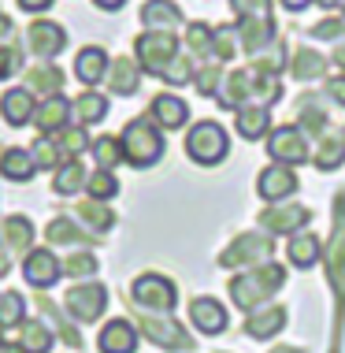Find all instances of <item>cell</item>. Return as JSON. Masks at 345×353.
Segmentation results:
<instances>
[{"mask_svg":"<svg viewBox=\"0 0 345 353\" xmlns=\"http://www.w3.org/2000/svg\"><path fill=\"white\" fill-rule=\"evenodd\" d=\"M0 346H4V339H0Z\"/></svg>","mask_w":345,"mask_h":353,"instance_id":"obj_60","label":"cell"},{"mask_svg":"<svg viewBox=\"0 0 345 353\" xmlns=\"http://www.w3.org/2000/svg\"><path fill=\"white\" fill-rule=\"evenodd\" d=\"M93 4H97L101 12H119V8L127 4V0H93Z\"/></svg>","mask_w":345,"mask_h":353,"instance_id":"obj_52","label":"cell"},{"mask_svg":"<svg viewBox=\"0 0 345 353\" xmlns=\"http://www.w3.org/2000/svg\"><path fill=\"white\" fill-rule=\"evenodd\" d=\"M49 138H56V145L63 149V157H67V160L79 157V152H85V149L93 145L90 134H85V127H79V123H74V127H63L60 134H49Z\"/></svg>","mask_w":345,"mask_h":353,"instance_id":"obj_37","label":"cell"},{"mask_svg":"<svg viewBox=\"0 0 345 353\" xmlns=\"http://www.w3.org/2000/svg\"><path fill=\"white\" fill-rule=\"evenodd\" d=\"M253 82H256L253 68H245V71H230L227 79H223V85H219L216 101L223 104L227 112H238V108H245V104L253 101Z\"/></svg>","mask_w":345,"mask_h":353,"instance_id":"obj_15","label":"cell"},{"mask_svg":"<svg viewBox=\"0 0 345 353\" xmlns=\"http://www.w3.org/2000/svg\"><path fill=\"white\" fill-rule=\"evenodd\" d=\"M37 171V160L30 149L23 145H8L4 152H0V175L12 179V183H26V179H34Z\"/></svg>","mask_w":345,"mask_h":353,"instance_id":"obj_23","label":"cell"},{"mask_svg":"<svg viewBox=\"0 0 345 353\" xmlns=\"http://www.w3.org/2000/svg\"><path fill=\"white\" fill-rule=\"evenodd\" d=\"M312 0H282V8H290V12H301V8H309Z\"/></svg>","mask_w":345,"mask_h":353,"instance_id":"obj_54","label":"cell"},{"mask_svg":"<svg viewBox=\"0 0 345 353\" xmlns=\"http://www.w3.org/2000/svg\"><path fill=\"white\" fill-rule=\"evenodd\" d=\"M34 112H37V101L26 85H12V90L0 97V116H4L8 127H26V123H34Z\"/></svg>","mask_w":345,"mask_h":353,"instance_id":"obj_16","label":"cell"},{"mask_svg":"<svg viewBox=\"0 0 345 353\" xmlns=\"http://www.w3.org/2000/svg\"><path fill=\"white\" fill-rule=\"evenodd\" d=\"M26 90L30 93H41L45 101L49 97H60V90H63V71L56 68V63H37V68L26 74Z\"/></svg>","mask_w":345,"mask_h":353,"instance_id":"obj_29","label":"cell"},{"mask_svg":"<svg viewBox=\"0 0 345 353\" xmlns=\"http://www.w3.org/2000/svg\"><path fill=\"white\" fill-rule=\"evenodd\" d=\"M34 127L41 130V134H60L63 127H71V101L63 97H49V101H41L37 104V112H34Z\"/></svg>","mask_w":345,"mask_h":353,"instance_id":"obj_18","label":"cell"},{"mask_svg":"<svg viewBox=\"0 0 345 353\" xmlns=\"http://www.w3.org/2000/svg\"><path fill=\"white\" fill-rule=\"evenodd\" d=\"M320 253H323V245L312 231H297V234H290V242H286V261H290L293 268H312V264L320 261Z\"/></svg>","mask_w":345,"mask_h":353,"instance_id":"obj_27","label":"cell"},{"mask_svg":"<svg viewBox=\"0 0 345 353\" xmlns=\"http://www.w3.org/2000/svg\"><path fill=\"white\" fill-rule=\"evenodd\" d=\"M23 275H26V283H30V286L45 290V286H52L63 275V264L56 261L52 250H30L23 256Z\"/></svg>","mask_w":345,"mask_h":353,"instance_id":"obj_14","label":"cell"},{"mask_svg":"<svg viewBox=\"0 0 345 353\" xmlns=\"http://www.w3.org/2000/svg\"><path fill=\"white\" fill-rule=\"evenodd\" d=\"M327 279L338 294V305H345V201L334 208V234L327 245Z\"/></svg>","mask_w":345,"mask_h":353,"instance_id":"obj_9","label":"cell"},{"mask_svg":"<svg viewBox=\"0 0 345 353\" xmlns=\"http://www.w3.org/2000/svg\"><path fill=\"white\" fill-rule=\"evenodd\" d=\"M97 272V256L93 253H74L63 261V275H79V279H85V275Z\"/></svg>","mask_w":345,"mask_h":353,"instance_id":"obj_46","label":"cell"},{"mask_svg":"<svg viewBox=\"0 0 345 353\" xmlns=\"http://www.w3.org/2000/svg\"><path fill=\"white\" fill-rule=\"evenodd\" d=\"M34 160H37V168H49V171H56V168H60L67 157H63V149L56 145V138L45 134V138L34 145Z\"/></svg>","mask_w":345,"mask_h":353,"instance_id":"obj_43","label":"cell"},{"mask_svg":"<svg viewBox=\"0 0 345 353\" xmlns=\"http://www.w3.org/2000/svg\"><path fill=\"white\" fill-rule=\"evenodd\" d=\"M23 323H26V301H23V294L4 290V294H0V331L23 327Z\"/></svg>","mask_w":345,"mask_h":353,"instance_id":"obj_34","label":"cell"},{"mask_svg":"<svg viewBox=\"0 0 345 353\" xmlns=\"http://www.w3.org/2000/svg\"><path fill=\"white\" fill-rule=\"evenodd\" d=\"M141 23H145L149 30L175 34L186 19H182V8L175 4V0H145V8H141Z\"/></svg>","mask_w":345,"mask_h":353,"instance_id":"obj_20","label":"cell"},{"mask_svg":"<svg viewBox=\"0 0 345 353\" xmlns=\"http://www.w3.org/2000/svg\"><path fill=\"white\" fill-rule=\"evenodd\" d=\"M271 234H242L230 250H223V256H219V264L223 268H242V264H249V268H256V264L271 261Z\"/></svg>","mask_w":345,"mask_h":353,"instance_id":"obj_8","label":"cell"},{"mask_svg":"<svg viewBox=\"0 0 345 353\" xmlns=\"http://www.w3.org/2000/svg\"><path fill=\"white\" fill-rule=\"evenodd\" d=\"M0 234L8 238V245L19 253H30V242H34V223L26 216H8L4 227H0Z\"/></svg>","mask_w":345,"mask_h":353,"instance_id":"obj_32","label":"cell"},{"mask_svg":"<svg viewBox=\"0 0 345 353\" xmlns=\"http://www.w3.org/2000/svg\"><path fill=\"white\" fill-rule=\"evenodd\" d=\"M63 305L79 323H93V320L104 316V309H108V290H104L101 283H79V286L67 290Z\"/></svg>","mask_w":345,"mask_h":353,"instance_id":"obj_7","label":"cell"},{"mask_svg":"<svg viewBox=\"0 0 345 353\" xmlns=\"http://www.w3.org/2000/svg\"><path fill=\"white\" fill-rule=\"evenodd\" d=\"M90 149H93V157H97V168H104V171H112V168L123 164V141L119 138L104 134V138L93 141Z\"/></svg>","mask_w":345,"mask_h":353,"instance_id":"obj_38","label":"cell"},{"mask_svg":"<svg viewBox=\"0 0 345 353\" xmlns=\"http://www.w3.org/2000/svg\"><path fill=\"white\" fill-rule=\"evenodd\" d=\"M45 234H49V242H52V245H74V242H82V238H85L79 227L71 223V219H52Z\"/></svg>","mask_w":345,"mask_h":353,"instance_id":"obj_45","label":"cell"},{"mask_svg":"<svg viewBox=\"0 0 345 353\" xmlns=\"http://www.w3.org/2000/svg\"><path fill=\"white\" fill-rule=\"evenodd\" d=\"M342 23H345V0H342Z\"/></svg>","mask_w":345,"mask_h":353,"instance_id":"obj_57","label":"cell"},{"mask_svg":"<svg viewBox=\"0 0 345 353\" xmlns=\"http://www.w3.org/2000/svg\"><path fill=\"white\" fill-rule=\"evenodd\" d=\"M85 179H90V171L79 164V157H71V160H63V164L56 168L52 190H56V194H63V197H71V194H79V190L85 186Z\"/></svg>","mask_w":345,"mask_h":353,"instance_id":"obj_30","label":"cell"},{"mask_svg":"<svg viewBox=\"0 0 345 353\" xmlns=\"http://www.w3.org/2000/svg\"><path fill=\"white\" fill-rule=\"evenodd\" d=\"M275 353H297V350H275Z\"/></svg>","mask_w":345,"mask_h":353,"instance_id":"obj_58","label":"cell"},{"mask_svg":"<svg viewBox=\"0 0 345 353\" xmlns=\"http://www.w3.org/2000/svg\"><path fill=\"white\" fill-rule=\"evenodd\" d=\"M342 160H345V145H342V134L338 138H320V145H312V164L320 168V171H334V168H342Z\"/></svg>","mask_w":345,"mask_h":353,"instance_id":"obj_33","label":"cell"},{"mask_svg":"<svg viewBox=\"0 0 345 353\" xmlns=\"http://www.w3.org/2000/svg\"><path fill=\"white\" fill-rule=\"evenodd\" d=\"M230 12L238 15V23H249V19H275L271 0H230Z\"/></svg>","mask_w":345,"mask_h":353,"instance_id":"obj_42","label":"cell"},{"mask_svg":"<svg viewBox=\"0 0 345 353\" xmlns=\"http://www.w3.org/2000/svg\"><path fill=\"white\" fill-rule=\"evenodd\" d=\"M256 194H260L264 201H271V205H279V201H286V197H293V194H297V175H293V168H286V164L264 168L260 175H256Z\"/></svg>","mask_w":345,"mask_h":353,"instance_id":"obj_12","label":"cell"},{"mask_svg":"<svg viewBox=\"0 0 345 353\" xmlns=\"http://www.w3.org/2000/svg\"><path fill=\"white\" fill-rule=\"evenodd\" d=\"M67 45V30L60 23H49V19H37V23L26 26V49L41 60H52L60 56V49Z\"/></svg>","mask_w":345,"mask_h":353,"instance_id":"obj_11","label":"cell"},{"mask_svg":"<svg viewBox=\"0 0 345 353\" xmlns=\"http://www.w3.org/2000/svg\"><path fill=\"white\" fill-rule=\"evenodd\" d=\"M286 323V309L282 305H260V309L249 312V323H245V335L249 339H271L279 335Z\"/></svg>","mask_w":345,"mask_h":353,"instance_id":"obj_22","label":"cell"},{"mask_svg":"<svg viewBox=\"0 0 345 353\" xmlns=\"http://www.w3.org/2000/svg\"><path fill=\"white\" fill-rule=\"evenodd\" d=\"M304 223H312V208L304 205H271L260 212V227L267 234H297L304 231Z\"/></svg>","mask_w":345,"mask_h":353,"instance_id":"obj_10","label":"cell"},{"mask_svg":"<svg viewBox=\"0 0 345 353\" xmlns=\"http://www.w3.org/2000/svg\"><path fill=\"white\" fill-rule=\"evenodd\" d=\"M186 157L200 168H216L219 160L230 157V134L216 119H200L186 134Z\"/></svg>","mask_w":345,"mask_h":353,"instance_id":"obj_3","label":"cell"},{"mask_svg":"<svg viewBox=\"0 0 345 353\" xmlns=\"http://www.w3.org/2000/svg\"><path fill=\"white\" fill-rule=\"evenodd\" d=\"M141 331H145L156 346H164V350H189V335L178 327L175 320H152V316H145V320H141Z\"/></svg>","mask_w":345,"mask_h":353,"instance_id":"obj_26","label":"cell"},{"mask_svg":"<svg viewBox=\"0 0 345 353\" xmlns=\"http://www.w3.org/2000/svg\"><path fill=\"white\" fill-rule=\"evenodd\" d=\"M186 45L194 56H216V30L205 23H189L186 26Z\"/></svg>","mask_w":345,"mask_h":353,"instance_id":"obj_36","label":"cell"},{"mask_svg":"<svg viewBox=\"0 0 345 353\" xmlns=\"http://www.w3.org/2000/svg\"><path fill=\"white\" fill-rule=\"evenodd\" d=\"M342 145H345V130H342Z\"/></svg>","mask_w":345,"mask_h":353,"instance_id":"obj_59","label":"cell"},{"mask_svg":"<svg viewBox=\"0 0 345 353\" xmlns=\"http://www.w3.org/2000/svg\"><path fill=\"white\" fill-rule=\"evenodd\" d=\"M327 97H331L334 104H342V108H345V74H334V79L327 82Z\"/></svg>","mask_w":345,"mask_h":353,"instance_id":"obj_50","label":"cell"},{"mask_svg":"<svg viewBox=\"0 0 345 353\" xmlns=\"http://www.w3.org/2000/svg\"><path fill=\"white\" fill-rule=\"evenodd\" d=\"M312 37H345V23L342 19H323V23H315L312 26Z\"/></svg>","mask_w":345,"mask_h":353,"instance_id":"obj_49","label":"cell"},{"mask_svg":"<svg viewBox=\"0 0 345 353\" xmlns=\"http://www.w3.org/2000/svg\"><path fill=\"white\" fill-rule=\"evenodd\" d=\"M189 323H194L197 331H205V335H219V331H227V309H223V301H216V298H194L189 301Z\"/></svg>","mask_w":345,"mask_h":353,"instance_id":"obj_17","label":"cell"},{"mask_svg":"<svg viewBox=\"0 0 345 353\" xmlns=\"http://www.w3.org/2000/svg\"><path fill=\"white\" fill-rule=\"evenodd\" d=\"M79 216L90 223V231L93 234H104L108 227L115 223V216H112V208L104 205V201H85V205H79Z\"/></svg>","mask_w":345,"mask_h":353,"instance_id":"obj_40","label":"cell"},{"mask_svg":"<svg viewBox=\"0 0 345 353\" xmlns=\"http://www.w3.org/2000/svg\"><path fill=\"white\" fill-rule=\"evenodd\" d=\"M130 301L141 305V309H149V312H171L178 305V290H175V283H171V279L149 272V275H138V279H134Z\"/></svg>","mask_w":345,"mask_h":353,"instance_id":"obj_5","label":"cell"},{"mask_svg":"<svg viewBox=\"0 0 345 353\" xmlns=\"http://www.w3.org/2000/svg\"><path fill=\"white\" fill-rule=\"evenodd\" d=\"M267 157L275 160V164H309L312 160V149H309V138H304L301 127H275L271 134H267Z\"/></svg>","mask_w":345,"mask_h":353,"instance_id":"obj_6","label":"cell"},{"mask_svg":"<svg viewBox=\"0 0 345 353\" xmlns=\"http://www.w3.org/2000/svg\"><path fill=\"white\" fill-rule=\"evenodd\" d=\"M71 116H74L79 127H93V123H101L104 116H108V97L97 93V90H85L71 101Z\"/></svg>","mask_w":345,"mask_h":353,"instance_id":"obj_28","label":"cell"},{"mask_svg":"<svg viewBox=\"0 0 345 353\" xmlns=\"http://www.w3.org/2000/svg\"><path fill=\"white\" fill-rule=\"evenodd\" d=\"M134 56H138L141 71H149V74L160 79L164 68L178 56V37L167 34V30H145L138 41H134Z\"/></svg>","mask_w":345,"mask_h":353,"instance_id":"obj_4","label":"cell"},{"mask_svg":"<svg viewBox=\"0 0 345 353\" xmlns=\"http://www.w3.org/2000/svg\"><path fill=\"white\" fill-rule=\"evenodd\" d=\"M320 8H342V0H315Z\"/></svg>","mask_w":345,"mask_h":353,"instance_id":"obj_56","label":"cell"},{"mask_svg":"<svg viewBox=\"0 0 345 353\" xmlns=\"http://www.w3.org/2000/svg\"><path fill=\"white\" fill-rule=\"evenodd\" d=\"M119 141H123V160L134 168H152L164 157V134H160V127L149 116L130 119L127 127H123Z\"/></svg>","mask_w":345,"mask_h":353,"instance_id":"obj_2","label":"cell"},{"mask_svg":"<svg viewBox=\"0 0 345 353\" xmlns=\"http://www.w3.org/2000/svg\"><path fill=\"white\" fill-rule=\"evenodd\" d=\"M238 134L245 141H260L271 134V112L264 108V104H245V108H238Z\"/></svg>","mask_w":345,"mask_h":353,"instance_id":"obj_24","label":"cell"},{"mask_svg":"<svg viewBox=\"0 0 345 353\" xmlns=\"http://www.w3.org/2000/svg\"><path fill=\"white\" fill-rule=\"evenodd\" d=\"M108 85H112V93H119V97H130V93H138V85H141V63L130 60V56H119V60H112V68H108Z\"/></svg>","mask_w":345,"mask_h":353,"instance_id":"obj_25","label":"cell"},{"mask_svg":"<svg viewBox=\"0 0 345 353\" xmlns=\"http://www.w3.org/2000/svg\"><path fill=\"white\" fill-rule=\"evenodd\" d=\"M290 71L297 82H312V79H323L327 71V56H320L315 49H297L290 56Z\"/></svg>","mask_w":345,"mask_h":353,"instance_id":"obj_31","label":"cell"},{"mask_svg":"<svg viewBox=\"0 0 345 353\" xmlns=\"http://www.w3.org/2000/svg\"><path fill=\"white\" fill-rule=\"evenodd\" d=\"M85 190H90V197H93V201H112V197L119 194V179H115L112 171L97 168L90 179H85Z\"/></svg>","mask_w":345,"mask_h":353,"instance_id":"obj_39","label":"cell"},{"mask_svg":"<svg viewBox=\"0 0 345 353\" xmlns=\"http://www.w3.org/2000/svg\"><path fill=\"white\" fill-rule=\"evenodd\" d=\"M297 127L304 130V138H309V134H323V130H327V116H323L320 108H312V112L304 108L301 119H297Z\"/></svg>","mask_w":345,"mask_h":353,"instance_id":"obj_47","label":"cell"},{"mask_svg":"<svg viewBox=\"0 0 345 353\" xmlns=\"http://www.w3.org/2000/svg\"><path fill=\"white\" fill-rule=\"evenodd\" d=\"M194 74H197V71H194V60H189V56H175V60L164 68V74H160V79H164L167 85H186Z\"/></svg>","mask_w":345,"mask_h":353,"instance_id":"obj_44","label":"cell"},{"mask_svg":"<svg viewBox=\"0 0 345 353\" xmlns=\"http://www.w3.org/2000/svg\"><path fill=\"white\" fill-rule=\"evenodd\" d=\"M8 30H12V19H8V15H0V37H4Z\"/></svg>","mask_w":345,"mask_h":353,"instance_id":"obj_55","label":"cell"},{"mask_svg":"<svg viewBox=\"0 0 345 353\" xmlns=\"http://www.w3.org/2000/svg\"><path fill=\"white\" fill-rule=\"evenodd\" d=\"M282 283H286V268H282V264L264 261V264H256V268H249V272H242V275L230 279V298H234L238 309L253 312V309H260V305L271 298Z\"/></svg>","mask_w":345,"mask_h":353,"instance_id":"obj_1","label":"cell"},{"mask_svg":"<svg viewBox=\"0 0 345 353\" xmlns=\"http://www.w3.org/2000/svg\"><path fill=\"white\" fill-rule=\"evenodd\" d=\"M19 8H23V12H30V15H37V12H49L52 0H19Z\"/></svg>","mask_w":345,"mask_h":353,"instance_id":"obj_51","label":"cell"},{"mask_svg":"<svg viewBox=\"0 0 345 353\" xmlns=\"http://www.w3.org/2000/svg\"><path fill=\"white\" fill-rule=\"evenodd\" d=\"M223 63H208V68H200L197 74H194V85H197V93L200 97H216L219 93V85H223Z\"/></svg>","mask_w":345,"mask_h":353,"instance_id":"obj_41","label":"cell"},{"mask_svg":"<svg viewBox=\"0 0 345 353\" xmlns=\"http://www.w3.org/2000/svg\"><path fill=\"white\" fill-rule=\"evenodd\" d=\"M108 68H112V60L101 45H85V49L74 56V74H79L82 85H97L104 74H108Z\"/></svg>","mask_w":345,"mask_h":353,"instance_id":"obj_21","label":"cell"},{"mask_svg":"<svg viewBox=\"0 0 345 353\" xmlns=\"http://www.w3.org/2000/svg\"><path fill=\"white\" fill-rule=\"evenodd\" d=\"M334 63H338L342 74H345V41H338V49H334Z\"/></svg>","mask_w":345,"mask_h":353,"instance_id":"obj_53","label":"cell"},{"mask_svg":"<svg viewBox=\"0 0 345 353\" xmlns=\"http://www.w3.org/2000/svg\"><path fill=\"white\" fill-rule=\"evenodd\" d=\"M19 68H23V56H19V49H12V45H0V82L12 79Z\"/></svg>","mask_w":345,"mask_h":353,"instance_id":"obj_48","label":"cell"},{"mask_svg":"<svg viewBox=\"0 0 345 353\" xmlns=\"http://www.w3.org/2000/svg\"><path fill=\"white\" fill-rule=\"evenodd\" d=\"M145 116L156 123L160 130H178V127H186V123H189V104L182 97H175V93H156Z\"/></svg>","mask_w":345,"mask_h":353,"instance_id":"obj_13","label":"cell"},{"mask_svg":"<svg viewBox=\"0 0 345 353\" xmlns=\"http://www.w3.org/2000/svg\"><path fill=\"white\" fill-rule=\"evenodd\" d=\"M19 346H23L26 353H49L52 350V331L45 327V323H23V339H19Z\"/></svg>","mask_w":345,"mask_h":353,"instance_id":"obj_35","label":"cell"},{"mask_svg":"<svg viewBox=\"0 0 345 353\" xmlns=\"http://www.w3.org/2000/svg\"><path fill=\"white\" fill-rule=\"evenodd\" d=\"M97 346H101V353H134L138 350V331H134L130 320H108L101 327Z\"/></svg>","mask_w":345,"mask_h":353,"instance_id":"obj_19","label":"cell"}]
</instances>
